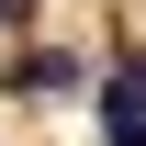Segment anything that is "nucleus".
<instances>
[{
  "label": "nucleus",
  "mask_w": 146,
  "mask_h": 146,
  "mask_svg": "<svg viewBox=\"0 0 146 146\" xmlns=\"http://www.w3.org/2000/svg\"><path fill=\"white\" fill-rule=\"evenodd\" d=\"M79 79H90V68H79L68 45H34V56H11V68H0V90H23V101H56V90H79Z\"/></svg>",
  "instance_id": "nucleus-1"
},
{
  "label": "nucleus",
  "mask_w": 146,
  "mask_h": 146,
  "mask_svg": "<svg viewBox=\"0 0 146 146\" xmlns=\"http://www.w3.org/2000/svg\"><path fill=\"white\" fill-rule=\"evenodd\" d=\"M101 146H146V68L101 79Z\"/></svg>",
  "instance_id": "nucleus-2"
},
{
  "label": "nucleus",
  "mask_w": 146,
  "mask_h": 146,
  "mask_svg": "<svg viewBox=\"0 0 146 146\" xmlns=\"http://www.w3.org/2000/svg\"><path fill=\"white\" fill-rule=\"evenodd\" d=\"M23 23H34V11H23V0H0V34H23Z\"/></svg>",
  "instance_id": "nucleus-3"
}]
</instances>
